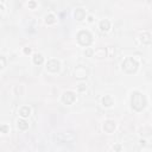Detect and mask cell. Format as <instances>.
Segmentation results:
<instances>
[{
  "mask_svg": "<svg viewBox=\"0 0 152 152\" xmlns=\"http://www.w3.org/2000/svg\"><path fill=\"white\" fill-rule=\"evenodd\" d=\"M147 104V99L144 94H141L140 91H133L131 94V107L137 110V112H141Z\"/></svg>",
  "mask_w": 152,
  "mask_h": 152,
  "instance_id": "obj_1",
  "label": "cell"
},
{
  "mask_svg": "<svg viewBox=\"0 0 152 152\" xmlns=\"http://www.w3.org/2000/svg\"><path fill=\"white\" fill-rule=\"evenodd\" d=\"M138 66H139V64H138L137 59H134L133 57H127L121 63V69L126 74H134L138 70Z\"/></svg>",
  "mask_w": 152,
  "mask_h": 152,
  "instance_id": "obj_2",
  "label": "cell"
},
{
  "mask_svg": "<svg viewBox=\"0 0 152 152\" xmlns=\"http://www.w3.org/2000/svg\"><path fill=\"white\" fill-rule=\"evenodd\" d=\"M77 42L83 46H89L93 43V36L87 30H81L77 33Z\"/></svg>",
  "mask_w": 152,
  "mask_h": 152,
  "instance_id": "obj_3",
  "label": "cell"
},
{
  "mask_svg": "<svg viewBox=\"0 0 152 152\" xmlns=\"http://www.w3.org/2000/svg\"><path fill=\"white\" fill-rule=\"evenodd\" d=\"M55 139L59 142H71L76 139V135L74 132H61V133H57Z\"/></svg>",
  "mask_w": 152,
  "mask_h": 152,
  "instance_id": "obj_4",
  "label": "cell"
},
{
  "mask_svg": "<svg viewBox=\"0 0 152 152\" xmlns=\"http://www.w3.org/2000/svg\"><path fill=\"white\" fill-rule=\"evenodd\" d=\"M88 75H89V69L84 65H78L74 70V76L78 80H84L88 77Z\"/></svg>",
  "mask_w": 152,
  "mask_h": 152,
  "instance_id": "obj_5",
  "label": "cell"
},
{
  "mask_svg": "<svg viewBox=\"0 0 152 152\" xmlns=\"http://www.w3.org/2000/svg\"><path fill=\"white\" fill-rule=\"evenodd\" d=\"M46 70L50 71V72H58L59 69H61V63L57 61V59H49L46 62V65H45Z\"/></svg>",
  "mask_w": 152,
  "mask_h": 152,
  "instance_id": "obj_6",
  "label": "cell"
},
{
  "mask_svg": "<svg viewBox=\"0 0 152 152\" xmlns=\"http://www.w3.org/2000/svg\"><path fill=\"white\" fill-rule=\"evenodd\" d=\"M75 100H76V95L71 90H66L62 94V102L64 104H71V103H74Z\"/></svg>",
  "mask_w": 152,
  "mask_h": 152,
  "instance_id": "obj_7",
  "label": "cell"
},
{
  "mask_svg": "<svg viewBox=\"0 0 152 152\" xmlns=\"http://www.w3.org/2000/svg\"><path fill=\"white\" fill-rule=\"evenodd\" d=\"M115 128H116V124H115L114 120H110V119L106 120V121L103 122V125H102L103 132H104V133H108V134L113 133V132L115 131Z\"/></svg>",
  "mask_w": 152,
  "mask_h": 152,
  "instance_id": "obj_8",
  "label": "cell"
},
{
  "mask_svg": "<svg viewBox=\"0 0 152 152\" xmlns=\"http://www.w3.org/2000/svg\"><path fill=\"white\" fill-rule=\"evenodd\" d=\"M74 17L77 21H82L86 18V11L83 8H76L75 12H74Z\"/></svg>",
  "mask_w": 152,
  "mask_h": 152,
  "instance_id": "obj_9",
  "label": "cell"
},
{
  "mask_svg": "<svg viewBox=\"0 0 152 152\" xmlns=\"http://www.w3.org/2000/svg\"><path fill=\"white\" fill-rule=\"evenodd\" d=\"M139 38H140V42H141L142 44H145V45H147V44H150V43L152 42V36H151L148 32H142V33H140Z\"/></svg>",
  "mask_w": 152,
  "mask_h": 152,
  "instance_id": "obj_10",
  "label": "cell"
},
{
  "mask_svg": "<svg viewBox=\"0 0 152 152\" xmlns=\"http://www.w3.org/2000/svg\"><path fill=\"white\" fill-rule=\"evenodd\" d=\"M101 102H102V106L103 107H112L114 104V100H113V97L110 95H104L102 97Z\"/></svg>",
  "mask_w": 152,
  "mask_h": 152,
  "instance_id": "obj_11",
  "label": "cell"
},
{
  "mask_svg": "<svg viewBox=\"0 0 152 152\" xmlns=\"http://www.w3.org/2000/svg\"><path fill=\"white\" fill-rule=\"evenodd\" d=\"M99 27H100V30H101L102 32H108L109 28H110V23H109V20H107V19L101 20Z\"/></svg>",
  "mask_w": 152,
  "mask_h": 152,
  "instance_id": "obj_12",
  "label": "cell"
},
{
  "mask_svg": "<svg viewBox=\"0 0 152 152\" xmlns=\"http://www.w3.org/2000/svg\"><path fill=\"white\" fill-rule=\"evenodd\" d=\"M93 56H95L96 58H104L106 56H107V49H104V48H99V49H96L95 51H94V55Z\"/></svg>",
  "mask_w": 152,
  "mask_h": 152,
  "instance_id": "obj_13",
  "label": "cell"
},
{
  "mask_svg": "<svg viewBox=\"0 0 152 152\" xmlns=\"http://www.w3.org/2000/svg\"><path fill=\"white\" fill-rule=\"evenodd\" d=\"M30 114H31V109H30L28 106H23V107L19 109V115L23 116V118H27Z\"/></svg>",
  "mask_w": 152,
  "mask_h": 152,
  "instance_id": "obj_14",
  "label": "cell"
},
{
  "mask_svg": "<svg viewBox=\"0 0 152 152\" xmlns=\"http://www.w3.org/2000/svg\"><path fill=\"white\" fill-rule=\"evenodd\" d=\"M17 126H18L19 129L26 131V129L28 128V122H27L26 120H24V119H19V120L17 121Z\"/></svg>",
  "mask_w": 152,
  "mask_h": 152,
  "instance_id": "obj_15",
  "label": "cell"
},
{
  "mask_svg": "<svg viewBox=\"0 0 152 152\" xmlns=\"http://www.w3.org/2000/svg\"><path fill=\"white\" fill-rule=\"evenodd\" d=\"M32 61L36 65H40L43 62H44V57L40 55V53H34L33 57H32Z\"/></svg>",
  "mask_w": 152,
  "mask_h": 152,
  "instance_id": "obj_16",
  "label": "cell"
},
{
  "mask_svg": "<svg viewBox=\"0 0 152 152\" xmlns=\"http://www.w3.org/2000/svg\"><path fill=\"white\" fill-rule=\"evenodd\" d=\"M151 133H152V129H151L150 127H147V126H145V127H142V128L140 129V135H141V137H144V138L150 137V135H151Z\"/></svg>",
  "mask_w": 152,
  "mask_h": 152,
  "instance_id": "obj_17",
  "label": "cell"
},
{
  "mask_svg": "<svg viewBox=\"0 0 152 152\" xmlns=\"http://www.w3.org/2000/svg\"><path fill=\"white\" fill-rule=\"evenodd\" d=\"M45 23L48 24V25H52V24H55L56 23V17L53 15V14H48L46 17H45Z\"/></svg>",
  "mask_w": 152,
  "mask_h": 152,
  "instance_id": "obj_18",
  "label": "cell"
},
{
  "mask_svg": "<svg viewBox=\"0 0 152 152\" xmlns=\"http://www.w3.org/2000/svg\"><path fill=\"white\" fill-rule=\"evenodd\" d=\"M87 89V84L84 83V82H80L78 84H77V90L78 91H84Z\"/></svg>",
  "mask_w": 152,
  "mask_h": 152,
  "instance_id": "obj_19",
  "label": "cell"
},
{
  "mask_svg": "<svg viewBox=\"0 0 152 152\" xmlns=\"http://www.w3.org/2000/svg\"><path fill=\"white\" fill-rule=\"evenodd\" d=\"M93 55H94V50H91V49L84 50V56H86V57H90V56H93Z\"/></svg>",
  "mask_w": 152,
  "mask_h": 152,
  "instance_id": "obj_20",
  "label": "cell"
},
{
  "mask_svg": "<svg viewBox=\"0 0 152 152\" xmlns=\"http://www.w3.org/2000/svg\"><path fill=\"white\" fill-rule=\"evenodd\" d=\"M14 91H15L17 95H21L23 94V87L21 86H17L15 89H14Z\"/></svg>",
  "mask_w": 152,
  "mask_h": 152,
  "instance_id": "obj_21",
  "label": "cell"
},
{
  "mask_svg": "<svg viewBox=\"0 0 152 152\" xmlns=\"http://www.w3.org/2000/svg\"><path fill=\"white\" fill-rule=\"evenodd\" d=\"M0 129H1V133H4V134H5V133H7V132L10 131V127H8L7 125H2V126L0 127Z\"/></svg>",
  "mask_w": 152,
  "mask_h": 152,
  "instance_id": "obj_22",
  "label": "cell"
},
{
  "mask_svg": "<svg viewBox=\"0 0 152 152\" xmlns=\"http://www.w3.org/2000/svg\"><path fill=\"white\" fill-rule=\"evenodd\" d=\"M0 61H1V69H4L5 68V65H6V59H5V57L2 56V57H0Z\"/></svg>",
  "mask_w": 152,
  "mask_h": 152,
  "instance_id": "obj_23",
  "label": "cell"
},
{
  "mask_svg": "<svg viewBox=\"0 0 152 152\" xmlns=\"http://www.w3.org/2000/svg\"><path fill=\"white\" fill-rule=\"evenodd\" d=\"M28 7H30V8H34V7H36V2H34V1H30V2H28Z\"/></svg>",
  "mask_w": 152,
  "mask_h": 152,
  "instance_id": "obj_24",
  "label": "cell"
},
{
  "mask_svg": "<svg viewBox=\"0 0 152 152\" xmlns=\"http://www.w3.org/2000/svg\"><path fill=\"white\" fill-rule=\"evenodd\" d=\"M24 53H25V55H30V53H31V49H30V48H25V49H24Z\"/></svg>",
  "mask_w": 152,
  "mask_h": 152,
  "instance_id": "obj_25",
  "label": "cell"
},
{
  "mask_svg": "<svg viewBox=\"0 0 152 152\" xmlns=\"http://www.w3.org/2000/svg\"><path fill=\"white\" fill-rule=\"evenodd\" d=\"M113 150L114 151H120L121 150V146L120 145H115V146H113Z\"/></svg>",
  "mask_w": 152,
  "mask_h": 152,
  "instance_id": "obj_26",
  "label": "cell"
},
{
  "mask_svg": "<svg viewBox=\"0 0 152 152\" xmlns=\"http://www.w3.org/2000/svg\"><path fill=\"white\" fill-rule=\"evenodd\" d=\"M139 145H140V146H145V145H146V141H145L144 139H141V140L139 141Z\"/></svg>",
  "mask_w": 152,
  "mask_h": 152,
  "instance_id": "obj_27",
  "label": "cell"
},
{
  "mask_svg": "<svg viewBox=\"0 0 152 152\" xmlns=\"http://www.w3.org/2000/svg\"><path fill=\"white\" fill-rule=\"evenodd\" d=\"M88 21H89V23H93V21H94V18H93L91 15H89V17H88Z\"/></svg>",
  "mask_w": 152,
  "mask_h": 152,
  "instance_id": "obj_28",
  "label": "cell"
}]
</instances>
